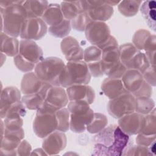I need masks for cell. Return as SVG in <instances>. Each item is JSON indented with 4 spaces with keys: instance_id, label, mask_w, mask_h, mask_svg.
<instances>
[{
    "instance_id": "8992f818",
    "label": "cell",
    "mask_w": 156,
    "mask_h": 156,
    "mask_svg": "<svg viewBox=\"0 0 156 156\" xmlns=\"http://www.w3.org/2000/svg\"><path fill=\"white\" fill-rule=\"evenodd\" d=\"M121 80L127 91L132 94L135 98L151 96V85L144 80L142 73L139 71L127 69Z\"/></svg>"
},
{
    "instance_id": "4fadbf2b",
    "label": "cell",
    "mask_w": 156,
    "mask_h": 156,
    "mask_svg": "<svg viewBox=\"0 0 156 156\" xmlns=\"http://www.w3.org/2000/svg\"><path fill=\"white\" fill-rule=\"evenodd\" d=\"M18 54L26 60L34 64L44 59L41 48L34 40H21Z\"/></svg>"
},
{
    "instance_id": "ab89813d",
    "label": "cell",
    "mask_w": 156,
    "mask_h": 156,
    "mask_svg": "<svg viewBox=\"0 0 156 156\" xmlns=\"http://www.w3.org/2000/svg\"><path fill=\"white\" fill-rule=\"evenodd\" d=\"M13 62L16 68L24 73H29L31 71L35 69L36 65V64L30 63L24 59L19 54L14 57Z\"/></svg>"
},
{
    "instance_id": "6da1fadb",
    "label": "cell",
    "mask_w": 156,
    "mask_h": 156,
    "mask_svg": "<svg viewBox=\"0 0 156 156\" xmlns=\"http://www.w3.org/2000/svg\"><path fill=\"white\" fill-rule=\"evenodd\" d=\"M129 140L119 126L110 125L94 136L92 155H121Z\"/></svg>"
},
{
    "instance_id": "ffe728a7",
    "label": "cell",
    "mask_w": 156,
    "mask_h": 156,
    "mask_svg": "<svg viewBox=\"0 0 156 156\" xmlns=\"http://www.w3.org/2000/svg\"><path fill=\"white\" fill-rule=\"evenodd\" d=\"M94 113L92 109L87 112L70 113L69 129L74 132L81 133L87 130V126L92 121Z\"/></svg>"
},
{
    "instance_id": "74e56055",
    "label": "cell",
    "mask_w": 156,
    "mask_h": 156,
    "mask_svg": "<svg viewBox=\"0 0 156 156\" xmlns=\"http://www.w3.org/2000/svg\"><path fill=\"white\" fill-rule=\"evenodd\" d=\"M92 20L86 12L78 14L71 21V27L76 30L85 31L87 25Z\"/></svg>"
},
{
    "instance_id": "cb8c5ba5",
    "label": "cell",
    "mask_w": 156,
    "mask_h": 156,
    "mask_svg": "<svg viewBox=\"0 0 156 156\" xmlns=\"http://www.w3.org/2000/svg\"><path fill=\"white\" fill-rule=\"evenodd\" d=\"M1 52L9 57H15L19 53L20 42L15 37L1 32Z\"/></svg>"
},
{
    "instance_id": "484cf974",
    "label": "cell",
    "mask_w": 156,
    "mask_h": 156,
    "mask_svg": "<svg viewBox=\"0 0 156 156\" xmlns=\"http://www.w3.org/2000/svg\"><path fill=\"white\" fill-rule=\"evenodd\" d=\"M27 18H40L48 7V2L46 1H24L23 4Z\"/></svg>"
},
{
    "instance_id": "30bf717a",
    "label": "cell",
    "mask_w": 156,
    "mask_h": 156,
    "mask_svg": "<svg viewBox=\"0 0 156 156\" xmlns=\"http://www.w3.org/2000/svg\"><path fill=\"white\" fill-rule=\"evenodd\" d=\"M48 30L47 24L41 18H27L20 34L23 40H38L43 38Z\"/></svg>"
},
{
    "instance_id": "9a60e30c",
    "label": "cell",
    "mask_w": 156,
    "mask_h": 156,
    "mask_svg": "<svg viewBox=\"0 0 156 156\" xmlns=\"http://www.w3.org/2000/svg\"><path fill=\"white\" fill-rule=\"evenodd\" d=\"M52 85L40 80L35 73H26L21 82V91L24 95L35 94L51 87Z\"/></svg>"
},
{
    "instance_id": "60d3db41",
    "label": "cell",
    "mask_w": 156,
    "mask_h": 156,
    "mask_svg": "<svg viewBox=\"0 0 156 156\" xmlns=\"http://www.w3.org/2000/svg\"><path fill=\"white\" fill-rule=\"evenodd\" d=\"M4 124L5 130H16L22 128L23 125V120L20 118H13V119H4Z\"/></svg>"
},
{
    "instance_id": "52a82bcc",
    "label": "cell",
    "mask_w": 156,
    "mask_h": 156,
    "mask_svg": "<svg viewBox=\"0 0 156 156\" xmlns=\"http://www.w3.org/2000/svg\"><path fill=\"white\" fill-rule=\"evenodd\" d=\"M107 110L111 116L118 119L132 113L135 110V97L130 93H124L110 100Z\"/></svg>"
},
{
    "instance_id": "5bb4252c",
    "label": "cell",
    "mask_w": 156,
    "mask_h": 156,
    "mask_svg": "<svg viewBox=\"0 0 156 156\" xmlns=\"http://www.w3.org/2000/svg\"><path fill=\"white\" fill-rule=\"evenodd\" d=\"M144 115L134 112L126 115L118 120V126L129 136L136 135L141 130Z\"/></svg>"
},
{
    "instance_id": "d590c367",
    "label": "cell",
    "mask_w": 156,
    "mask_h": 156,
    "mask_svg": "<svg viewBox=\"0 0 156 156\" xmlns=\"http://www.w3.org/2000/svg\"><path fill=\"white\" fill-rule=\"evenodd\" d=\"M26 106L21 101L13 104L8 109L5 118H20L26 114Z\"/></svg>"
},
{
    "instance_id": "83f0119b",
    "label": "cell",
    "mask_w": 156,
    "mask_h": 156,
    "mask_svg": "<svg viewBox=\"0 0 156 156\" xmlns=\"http://www.w3.org/2000/svg\"><path fill=\"white\" fill-rule=\"evenodd\" d=\"M49 88L35 94L24 95L21 99V101L28 109L38 110L44 102Z\"/></svg>"
},
{
    "instance_id": "f35d334b",
    "label": "cell",
    "mask_w": 156,
    "mask_h": 156,
    "mask_svg": "<svg viewBox=\"0 0 156 156\" xmlns=\"http://www.w3.org/2000/svg\"><path fill=\"white\" fill-rule=\"evenodd\" d=\"M123 155H151L148 147L141 145H132L126 147L122 152Z\"/></svg>"
},
{
    "instance_id": "f6af8a7d",
    "label": "cell",
    "mask_w": 156,
    "mask_h": 156,
    "mask_svg": "<svg viewBox=\"0 0 156 156\" xmlns=\"http://www.w3.org/2000/svg\"><path fill=\"white\" fill-rule=\"evenodd\" d=\"M31 145L25 140H23L16 149L17 155H29L31 154Z\"/></svg>"
},
{
    "instance_id": "603a6c76",
    "label": "cell",
    "mask_w": 156,
    "mask_h": 156,
    "mask_svg": "<svg viewBox=\"0 0 156 156\" xmlns=\"http://www.w3.org/2000/svg\"><path fill=\"white\" fill-rule=\"evenodd\" d=\"M41 18L49 27L55 26L60 24L65 19L61 10L60 5L57 4H49Z\"/></svg>"
},
{
    "instance_id": "9c48e42d",
    "label": "cell",
    "mask_w": 156,
    "mask_h": 156,
    "mask_svg": "<svg viewBox=\"0 0 156 156\" xmlns=\"http://www.w3.org/2000/svg\"><path fill=\"white\" fill-rule=\"evenodd\" d=\"M85 32L87 40L93 46L98 48L105 43L110 37L108 26L106 23L101 21H90Z\"/></svg>"
},
{
    "instance_id": "d6986e66",
    "label": "cell",
    "mask_w": 156,
    "mask_h": 156,
    "mask_svg": "<svg viewBox=\"0 0 156 156\" xmlns=\"http://www.w3.org/2000/svg\"><path fill=\"white\" fill-rule=\"evenodd\" d=\"M133 45L138 50H144L146 54L155 51V36L144 29L137 30L133 37Z\"/></svg>"
},
{
    "instance_id": "7402d4cb",
    "label": "cell",
    "mask_w": 156,
    "mask_h": 156,
    "mask_svg": "<svg viewBox=\"0 0 156 156\" xmlns=\"http://www.w3.org/2000/svg\"><path fill=\"white\" fill-rule=\"evenodd\" d=\"M101 89L105 95L110 99L117 98L127 92L121 79L106 78L101 85Z\"/></svg>"
},
{
    "instance_id": "3957f363",
    "label": "cell",
    "mask_w": 156,
    "mask_h": 156,
    "mask_svg": "<svg viewBox=\"0 0 156 156\" xmlns=\"http://www.w3.org/2000/svg\"><path fill=\"white\" fill-rule=\"evenodd\" d=\"M91 79V74L87 63L82 60L68 62L62 73L60 87L68 88L73 85H87Z\"/></svg>"
},
{
    "instance_id": "8fae6325",
    "label": "cell",
    "mask_w": 156,
    "mask_h": 156,
    "mask_svg": "<svg viewBox=\"0 0 156 156\" xmlns=\"http://www.w3.org/2000/svg\"><path fill=\"white\" fill-rule=\"evenodd\" d=\"M24 133L23 128L16 130H4V133L1 137L0 155H17L16 149L24 139Z\"/></svg>"
},
{
    "instance_id": "b9f144b4",
    "label": "cell",
    "mask_w": 156,
    "mask_h": 156,
    "mask_svg": "<svg viewBox=\"0 0 156 156\" xmlns=\"http://www.w3.org/2000/svg\"><path fill=\"white\" fill-rule=\"evenodd\" d=\"M155 67L152 66H149L143 73V77L144 80L148 83L150 85H152L153 86L155 85Z\"/></svg>"
},
{
    "instance_id": "f546056e",
    "label": "cell",
    "mask_w": 156,
    "mask_h": 156,
    "mask_svg": "<svg viewBox=\"0 0 156 156\" xmlns=\"http://www.w3.org/2000/svg\"><path fill=\"white\" fill-rule=\"evenodd\" d=\"M155 107V103L150 97L135 98V110L138 113L146 115L150 113Z\"/></svg>"
},
{
    "instance_id": "7c38bea8",
    "label": "cell",
    "mask_w": 156,
    "mask_h": 156,
    "mask_svg": "<svg viewBox=\"0 0 156 156\" xmlns=\"http://www.w3.org/2000/svg\"><path fill=\"white\" fill-rule=\"evenodd\" d=\"M66 145V137L64 132L55 130L44 138L42 148L47 155H56L63 150Z\"/></svg>"
},
{
    "instance_id": "7bdbcfd3",
    "label": "cell",
    "mask_w": 156,
    "mask_h": 156,
    "mask_svg": "<svg viewBox=\"0 0 156 156\" xmlns=\"http://www.w3.org/2000/svg\"><path fill=\"white\" fill-rule=\"evenodd\" d=\"M155 140V135L149 136L141 133H138V136L136 138V143L138 145L148 147Z\"/></svg>"
},
{
    "instance_id": "ac0fdd59",
    "label": "cell",
    "mask_w": 156,
    "mask_h": 156,
    "mask_svg": "<svg viewBox=\"0 0 156 156\" xmlns=\"http://www.w3.org/2000/svg\"><path fill=\"white\" fill-rule=\"evenodd\" d=\"M21 101V92L15 87H7L2 89L0 98V115L4 119L9 107L14 103Z\"/></svg>"
},
{
    "instance_id": "8d00e7d4",
    "label": "cell",
    "mask_w": 156,
    "mask_h": 156,
    "mask_svg": "<svg viewBox=\"0 0 156 156\" xmlns=\"http://www.w3.org/2000/svg\"><path fill=\"white\" fill-rule=\"evenodd\" d=\"M101 49L96 46H89L83 51V59L87 64L101 61Z\"/></svg>"
},
{
    "instance_id": "e0dca14e",
    "label": "cell",
    "mask_w": 156,
    "mask_h": 156,
    "mask_svg": "<svg viewBox=\"0 0 156 156\" xmlns=\"http://www.w3.org/2000/svg\"><path fill=\"white\" fill-rule=\"evenodd\" d=\"M66 93L69 101L83 100L91 104L94 102V90L87 85H73L66 88Z\"/></svg>"
},
{
    "instance_id": "4316f807",
    "label": "cell",
    "mask_w": 156,
    "mask_h": 156,
    "mask_svg": "<svg viewBox=\"0 0 156 156\" xmlns=\"http://www.w3.org/2000/svg\"><path fill=\"white\" fill-rule=\"evenodd\" d=\"M155 7L154 1H146L141 3L140 12L147 26L154 32L155 31Z\"/></svg>"
},
{
    "instance_id": "4dcf8cb0",
    "label": "cell",
    "mask_w": 156,
    "mask_h": 156,
    "mask_svg": "<svg viewBox=\"0 0 156 156\" xmlns=\"http://www.w3.org/2000/svg\"><path fill=\"white\" fill-rule=\"evenodd\" d=\"M108 119L104 115L94 113L92 121L87 127V130L90 133H98L106 127Z\"/></svg>"
},
{
    "instance_id": "ee69618b",
    "label": "cell",
    "mask_w": 156,
    "mask_h": 156,
    "mask_svg": "<svg viewBox=\"0 0 156 156\" xmlns=\"http://www.w3.org/2000/svg\"><path fill=\"white\" fill-rule=\"evenodd\" d=\"M89 69V71L93 76L95 77H101L104 75V73L102 70L101 67V61L91 63H88L87 64Z\"/></svg>"
},
{
    "instance_id": "f1b7e54d",
    "label": "cell",
    "mask_w": 156,
    "mask_h": 156,
    "mask_svg": "<svg viewBox=\"0 0 156 156\" xmlns=\"http://www.w3.org/2000/svg\"><path fill=\"white\" fill-rule=\"evenodd\" d=\"M60 7L64 18L69 21H71L78 14L84 12L81 6L80 1L62 2Z\"/></svg>"
},
{
    "instance_id": "bcb514c9",
    "label": "cell",
    "mask_w": 156,
    "mask_h": 156,
    "mask_svg": "<svg viewBox=\"0 0 156 156\" xmlns=\"http://www.w3.org/2000/svg\"><path fill=\"white\" fill-rule=\"evenodd\" d=\"M148 150L151 154V155H155V140L148 147Z\"/></svg>"
},
{
    "instance_id": "d4e9b609",
    "label": "cell",
    "mask_w": 156,
    "mask_h": 156,
    "mask_svg": "<svg viewBox=\"0 0 156 156\" xmlns=\"http://www.w3.org/2000/svg\"><path fill=\"white\" fill-rule=\"evenodd\" d=\"M113 8L106 1L98 7L87 11V13L92 21L104 22L111 18L113 14Z\"/></svg>"
},
{
    "instance_id": "5b68a950",
    "label": "cell",
    "mask_w": 156,
    "mask_h": 156,
    "mask_svg": "<svg viewBox=\"0 0 156 156\" xmlns=\"http://www.w3.org/2000/svg\"><path fill=\"white\" fill-rule=\"evenodd\" d=\"M119 59L127 69H133L143 73L150 65L146 55L132 43L119 47Z\"/></svg>"
},
{
    "instance_id": "277c9868",
    "label": "cell",
    "mask_w": 156,
    "mask_h": 156,
    "mask_svg": "<svg viewBox=\"0 0 156 156\" xmlns=\"http://www.w3.org/2000/svg\"><path fill=\"white\" fill-rule=\"evenodd\" d=\"M65 66V63L60 58L49 57L37 63L34 69L37 77L42 81L52 86H60V76Z\"/></svg>"
},
{
    "instance_id": "2e32d148",
    "label": "cell",
    "mask_w": 156,
    "mask_h": 156,
    "mask_svg": "<svg viewBox=\"0 0 156 156\" xmlns=\"http://www.w3.org/2000/svg\"><path fill=\"white\" fill-rule=\"evenodd\" d=\"M60 48L68 62L80 61L83 59V51L74 38L71 36L64 38L61 42Z\"/></svg>"
},
{
    "instance_id": "1f68e13d",
    "label": "cell",
    "mask_w": 156,
    "mask_h": 156,
    "mask_svg": "<svg viewBox=\"0 0 156 156\" xmlns=\"http://www.w3.org/2000/svg\"><path fill=\"white\" fill-rule=\"evenodd\" d=\"M141 3L137 1H122L118 4V10L125 16H133L137 13Z\"/></svg>"
},
{
    "instance_id": "ba28073f",
    "label": "cell",
    "mask_w": 156,
    "mask_h": 156,
    "mask_svg": "<svg viewBox=\"0 0 156 156\" xmlns=\"http://www.w3.org/2000/svg\"><path fill=\"white\" fill-rule=\"evenodd\" d=\"M58 121L55 113L37 112L33 122V130L35 135L44 138L56 130Z\"/></svg>"
},
{
    "instance_id": "e575fe53",
    "label": "cell",
    "mask_w": 156,
    "mask_h": 156,
    "mask_svg": "<svg viewBox=\"0 0 156 156\" xmlns=\"http://www.w3.org/2000/svg\"><path fill=\"white\" fill-rule=\"evenodd\" d=\"M71 28V21L64 19L59 24L49 27V32L51 35L57 38H63L67 36L70 32Z\"/></svg>"
},
{
    "instance_id": "44dd1931",
    "label": "cell",
    "mask_w": 156,
    "mask_h": 156,
    "mask_svg": "<svg viewBox=\"0 0 156 156\" xmlns=\"http://www.w3.org/2000/svg\"><path fill=\"white\" fill-rule=\"evenodd\" d=\"M44 101L57 108L65 107L69 102L66 91L60 86H51L48 91Z\"/></svg>"
},
{
    "instance_id": "d6a6232c",
    "label": "cell",
    "mask_w": 156,
    "mask_h": 156,
    "mask_svg": "<svg viewBox=\"0 0 156 156\" xmlns=\"http://www.w3.org/2000/svg\"><path fill=\"white\" fill-rule=\"evenodd\" d=\"M139 133L145 135H155V108L149 114L144 116L141 130Z\"/></svg>"
},
{
    "instance_id": "836d02e7",
    "label": "cell",
    "mask_w": 156,
    "mask_h": 156,
    "mask_svg": "<svg viewBox=\"0 0 156 156\" xmlns=\"http://www.w3.org/2000/svg\"><path fill=\"white\" fill-rule=\"evenodd\" d=\"M55 115L58 121L57 130L65 132L69 129V118L70 113L68 108L63 107L58 109Z\"/></svg>"
},
{
    "instance_id": "7a4b0ae2",
    "label": "cell",
    "mask_w": 156,
    "mask_h": 156,
    "mask_svg": "<svg viewBox=\"0 0 156 156\" xmlns=\"http://www.w3.org/2000/svg\"><path fill=\"white\" fill-rule=\"evenodd\" d=\"M24 2L15 1L12 5L5 9L0 8L1 32L15 38L20 36L23 25L27 18L26 11L23 5Z\"/></svg>"
}]
</instances>
